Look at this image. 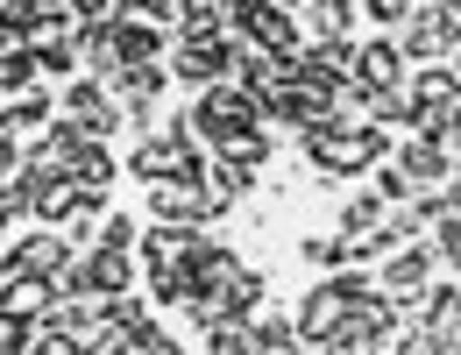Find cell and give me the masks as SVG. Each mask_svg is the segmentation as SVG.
Instances as JSON below:
<instances>
[{
	"label": "cell",
	"mask_w": 461,
	"mask_h": 355,
	"mask_svg": "<svg viewBox=\"0 0 461 355\" xmlns=\"http://www.w3.org/2000/svg\"><path fill=\"white\" fill-rule=\"evenodd\" d=\"M384 128L376 121H327V128H305V157L312 171H362V164H384Z\"/></svg>",
	"instance_id": "6da1fadb"
},
{
	"label": "cell",
	"mask_w": 461,
	"mask_h": 355,
	"mask_svg": "<svg viewBox=\"0 0 461 355\" xmlns=\"http://www.w3.org/2000/svg\"><path fill=\"white\" fill-rule=\"evenodd\" d=\"M128 171L142 185H157V178H199V128L192 121H164L157 135H142L128 150Z\"/></svg>",
	"instance_id": "7a4b0ae2"
},
{
	"label": "cell",
	"mask_w": 461,
	"mask_h": 355,
	"mask_svg": "<svg viewBox=\"0 0 461 355\" xmlns=\"http://www.w3.org/2000/svg\"><path fill=\"white\" fill-rule=\"evenodd\" d=\"M398 29H404L398 58L447 64V58H455V43H461V0H419V7L398 22Z\"/></svg>",
	"instance_id": "3957f363"
},
{
	"label": "cell",
	"mask_w": 461,
	"mask_h": 355,
	"mask_svg": "<svg viewBox=\"0 0 461 355\" xmlns=\"http://www.w3.org/2000/svg\"><path fill=\"white\" fill-rule=\"evenodd\" d=\"M228 36H241L249 50H270V58L298 50V22H291L285 0H241V7H228Z\"/></svg>",
	"instance_id": "277c9868"
},
{
	"label": "cell",
	"mask_w": 461,
	"mask_h": 355,
	"mask_svg": "<svg viewBox=\"0 0 461 355\" xmlns=\"http://www.w3.org/2000/svg\"><path fill=\"white\" fill-rule=\"evenodd\" d=\"M58 292L64 298H114L128 292V249H93V256H71L64 263V278H58Z\"/></svg>",
	"instance_id": "5b68a950"
},
{
	"label": "cell",
	"mask_w": 461,
	"mask_h": 355,
	"mask_svg": "<svg viewBox=\"0 0 461 355\" xmlns=\"http://www.w3.org/2000/svg\"><path fill=\"white\" fill-rule=\"evenodd\" d=\"M171 71H177V78H192V86H221V78L234 71V36H221V29L177 36V43H171Z\"/></svg>",
	"instance_id": "8992f818"
},
{
	"label": "cell",
	"mask_w": 461,
	"mask_h": 355,
	"mask_svg": "<svg viewBox=\"0 0 461 355\" xmlns=\"http://www.w3.org/2000/svg\"><path fill=\"white\" fill-rule=\"evenodd\" d=\"M263 121V107L234 86V78H221V86H206V100L192 107V128L206 135V142H221V135H234V128H256Z\"/></svg>",
	"instance_id": "52a82bcc"
},
{
	"label": "cell",
	"mask_w": 461,
	"mask_h": 355,
	"mask_svg": "<svg viewBox=\"0 0 461 355\" xmlns=\"http://www.w3.org/2000/svg\"><path fill=\"white\" fill-rule=\"evenodd\" d=\"M149 214H157V221H199V228H206L221 206H213V192H206L199 178H157V185H149Z\"/></svg>",
	"instance_id": "ba28073f"
},
{
	"label": "cell",
	"mask_w": 461,
	"mask_h": 355,
	"mask_svg": "<svg viewBox=\"0 0 461 355\" xmlns=\"http://www.w3.org/2000/svg\"><path fill=\"white\" fill-rule=\"evenodd\" d=\"M58 121H64V128H78L86 142H100V135L121 121V107L107 100V86H100V78H78V86L64 93V114H58Z\"/></svg>",
	"instance_id": "9c48e42d"
},
{
	"label": "cell",
	"mask_w": 461,
	"mask_h": 355,
	"mask_svg": "<svg viewBox=\"0 0 461 355\" xmlns=\"http://www.w3.org/2000/svg\"><path fill=\"white\" fill-rule=\"evenodd\" d=\"M71 263V235L64 228H43V235H22L7 249V270H36V278H64Z\"/></svg>",
	"instance_id": "30bf717a"
},
{
	"label": "cell",
	"mask_w": 461,
	"mask_h": 355,
	"mask_svg": "<svg viewBox=\"0 0 461 355\" xmlns=\"http://www.w3.org/2000/svg\"><path fill=\"white\" fill-rule=\"evenodd\" d=\"M426 278H433V249H411V241H398V249H391V270L376 278V292L391 298V305H411Z\"/></svg>",
	"instance_id": "8fae6325"
},
{
	"label": "cell",
	"mask_w": 461,
	"mask_h": 355,
	"mask_svg": "<svg viewBox=\"0 0 461 355\" xmlns=\"http://www.w3.org/2000/svg\"><path fill=\"white\" fill-rule=\"evenodd\" d=\"M100 86H107V100L128 107V114H135V107H157V93H164V64H121V71L100 78Z\"/></svg>",
	"instance_id": "7c38bea8"
},
{
	"label": "cell",
	"mask_w": 461,
	"mask_h": 355,
	"mask_svg": "<svg viewBox=\"0 0 461 355\" xmlns=\"http://www.w3.org/2000/svg\"><path fill=\"white\" fill-rule=\"evenodd\" d=\"M206 241L213 235H199V221H157L142 249H149V270H164V263H192Z\"/></svg>",
	"instance_id": "4fadbf2b"
},
{
	"label": "cell",
	"mask_w": 461,
	"mask_h": 355,
	"mask_svg": "<svg viewBox=\"0 0 461 355\" xmlns=\"http://www.w3.org/2000/svg\"><path fill=\"white\" fill-rule=\"evenodd\" d=\"M447 171H455V150H440V142H426V135L398 157L404 192H433V185H447Z\"/></svg>",
	"instance_id": "5bb4252c"
},
{
	"label": "cell",
	"mask_w": 461,
	"mask_h": 355,
	"mask_svg": "<svg viewBox=\"0 0 461 355\" xmlns=\"http://www.w3.org/2000/svg\"><path fill=\"white\" fill-rule=\"evenodd\" d=\"M71 58H78V64H93L100 78H107V71H121V36H114V14H100V22H78V29H71Z\"/></svg>",
	"instance_id": "9a60e30c"
},
{
	"label": "cell",
	"mask_w": 461,
	"mask_h": 355,
	"mask_svg": "<svg viewBox=\"0 0 461 355\" xmlns=\"http://www.w3.org/2000/svg\"><path fill=\"white\" fill-rule=\"evenodd\" d=\"M114 36H121V64H157L164 58V29H157V22L114 14Z\"/></svg>",
	"instance_id": "2e32d148"
},
{
	"label": "cell",
	"mask_w": 461,
	"mask_h": 355,
	"mask_svg": "<svg viewBox=\"0 0 461 355\" xmlns=\"http://www.w3.org/2000/svg\"><path fill=\"white\" fill-rule=\"evenodd\" d=\"M398 43L384 36V43H369V50H355V64H348V78L355 86H398Z\"/></svg>",
	"instance_id": "e0dca14e"
},
{
	"label": "cell",
	"mask_w": 461,
	"mask_h": 355,
	"mask_svg": "<svg viewBox=\"0 0 461 355\" xmlns=\"http://www.w3.org/2000/svg\"><path fill=\"white\" fill-rule=\"evenodd\" d=\"M64 178H71L78 192H107V185H114V157H107L100 142H78V157L64 164Z\"/></svg>",
	"instance_id": "ac0fdd59"
},
{
	"label": "cell",
	"mask_w": 461,
	"mask_h": 355,
	"mask_svg": "<svg viewBox=\"0 0 461 355\" xmlns=\"http://www.w3.org/2000/svg\"><path fill=\"white\" fill-rule=\"evenodd\" d=\"M213 150H221L228 164H241V171H263V164H270V135H263V128H234V135H221Z\"/></svg>",
	"instance_id": "d6986e66"
},
{
	"label": "cell",
	"mask_w": 461,
	"mask_h": 355,
	"mask_svg": "<svg viewBox=\"0 0 461 355\" xmlns=\"http://www.w3.org/2000/svg\"><path fill=\"white\" fill-rule=\"evenodd\" d=\"M199 185H206V192H213V206L228 214V199H241V192H249V171L221 157V164H199Z\"/></svg>",
	"instance_id": "ffe728a7"
},
{
	"label": "cell",
	"mask_w": 461,
	"mask_h": 355,
	"mask_svg": "<svg viewBox=\"0 0 461 355\" xmlns=\"http://www.w3.org/2000/svg\"><path fill=\"white\" fill-rule=\"evenodd\" d=\"M29 78H36V50H29V43H22V50H0V100L29 93Z\"/></svg>",
	"instance_id": "44dd1931"
},
{
	"label": "cell",
	"mask_w": 461,
	"mask_h": 355,
	"mask_svg": "<svg viewBox=\"0 0 461 355\" xmlns=\"http://www.w3.org/2000/svg\"><path fill=\"white\" fill-rule=\"evenodd\" d=\"M404 100H411V107H433V100H461V78L447 71V64H433V71H426V78H419V86H411Z\"/></svg>",
	"instance_id": "7402d4cb"
},
{
	"label": "cell",
	"mask_w": 461,
	"mask_h": 355,
	"mask_svg": "<svg viewBox=\"0 0 461 355\" xmlns=\"http://www.w3.org/2000/svg\"><path fill=\"white\" fill-rule=\"evenodd\" d=\"M312 29L320 36H348L355 29V0H312Z\"/></svg>",
	"instance_id": "603a6c76"
},
{
	"label": "cell",
	"mask_w": 461,
	"mask_h": 355,
	"mask_svg": "<svg viewBox=\"0 0 461 355\" xmlns=\"http://www.w3.org/2000/svg\"><path fill=\"white\" fill-rule=\"evenodd\" d=\"M206 349H213V355H249V349H256V334H249L241 320H221V327H206Z\"/></svg>",
	"instance_id": "cb8c5ba5"
},
{
	"label": "cell",
	"mask_w": 461,
	"mask_h": 355,
	"mask_svg": "<svg viewBox=\"0 0 461 355\" xmlns=\"http://www.w3.org/2000/svg\"><path fill=\"white\" fill-rule=\"evenodd\" d=\"M121 349H128V355H164V349H171V334H164V327L142 313V320L128 327V341H121Z\"/></svg>",
	"instance_id": "d4e9b609"
},
{
	"label": "cell",
	"mask_w": 461,
	"mask_h": 355,
	"mask_svg": "<svg viewBox=\"0 0 461 355\" xmlns=\"http://www.w3.org/2000/svg\"><path fill=\"white\" fill-rule=\"evenodd\" d=\"M384 206H391V199H384V192H369V199H348V235H369V228H376V221H384Z\"/></svg>",
	"instance_id": "484cf974"
},
{
	"label": "cell",
	"mask_w": 461,
	"mask_h": 355,
	"mask_svg": "<svg viewBox=\"0 0 461 355\" xmlns=\"http://www.w3.org/2000/svg\"><path fill=\"white\" fill-rule=\"evenodd\" d=\"M249 334H256V349H270V355L298 349V327H291V320H263V327H249Z\"/></svg>",
	"instance_id": "4316f807"
},
{
	"label": "cell",
	"mask_w": 461,
	"mask_h": 355,
	"mask_svg": "<svg viewBox=\"0 0 461 355\" xmlns=\"http://www.w3.org/2000/svg\"><path fill=\"white\" fill-rule=\"evenodd\" d=\"M93 241H107V249H128V241H135V228H128L121 214H107V206H100V221H93Z\"/></svg>",
	"instance_id": "83f0119b"
},
{
	"label": "cell",
	"mask_w": 461,
	"mask_h": 355,
	"mask_svg": "<svg viewBox=\"0 0 461 355\" xmlns=\"http://www.w3.org/2000/svg\"><path fill=\"white\" fill-rule=\"evenodd\" d=\"M114 14H135V22H171V0H114Z\"/></svg>",
	"instance_id": "f1b7e54d"
},
{
	"label": "cell",
	"mask_w": 461,
	"mask_h": 355,
	"mask_svg": "<svg viewBox=\"0 0 461 355\" xmlns=\"http://www.w3.org/2000/svg\"><path fill=\"white\" fill-rule=\"evenodd\" d=\"M362 7H369V14L384 22V29H398V22L411 14V7H419V0H362Z\"/></svg>",
	"instance_id": "f546056e"
},
{
	"label": "cell",
	"mask_w": 461,
	"mask_h": 355,
	"mask_svg": "<svg viewBox=\"0 0 461 355\" xmlns=\"http://www.w3.org/2000/svg\"><path fill=\"white\" fill-rule=\"evenodd\" d=\"M14 171H22V142H14V135H0V185H7Z\"/></svg>",
	"instance_id": "4dcf8cb0"
},
{
	"label": "cell",
	"mask_w": 461,
	"mask_h": 355,
	"mask_svg": "<svg viewBox=\"0 0 461 355\" xmlns=\"http://www.w3.org/2000/svg\"><path fill=\"white\" fill-rule=\"evenodd\" d=\"M64 14H78V22H100V14H107V0H64Z\"/></svg>",
	"instance_id": "1f68e13d"
},
{
	"label": "cell",
	"mask_w": 461,
	"mask_h": 355,
	"mask_svg": "<svg viewBox=\"0 0 461 355\" xmlns=\"http://www.w3.org/2000/svg\"><path fill=\"white\" fill-rule=\"evenodd\" d=\"M14 214H29V206H22V199H14V192H0V235H7V228H14Z\"/></svg>",
	"instance_id": "d6a6232c"
}]
</instances>
